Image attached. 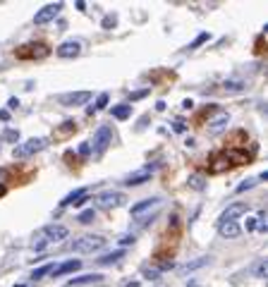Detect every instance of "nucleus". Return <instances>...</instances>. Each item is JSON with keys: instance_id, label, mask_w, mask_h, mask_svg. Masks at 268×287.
<instances>
[{"instance_id": "f257e3e1", "label": "nucleus", "mask_w": 268, "mask_h": 287, "mask_svg": "<svg viewBox=\"0 0 268 287\" xmlns=\"http://www.w3.org/2000/svg\"><path fill=\"white\" fill-rule=\"evenodd\" d=\"M103 246H106V237H101V234H82L75 242H70V252H75V254H94V252L103 249Z\"/></svg>"}, {"instance_id": "f03ea898", "label": "nucleus", "mask_w": 268, "mask_h": 287, "mask_svg": "<svg viewBox=\"0 0 268 287\" xmlns=\"http://www.w3.org/2000/svg\"><path fill=\"white\" fill-rule=\"evenodd\" d=\"M46 146H48V139H43V136H34V139H27L24 144H17L12 154H15V158H29V156L43 151Z\"/></svg>"}, {"instance_id": "7ed1b4c3", "label": "nucleus", "mask_w": 268, "mask_h": 287, "mask_svg": "<svg viewBox=\"0 0 268 287\" xmlns=\"http://www.w3.org/2000/svg\"><path fill=\"white\" fill-rule=\"evenodd\" d=\"M127 201V196L122 194V192H101L94 196V204H96L98 208H120L122 204Z\"/></svg>"}, {"instance_id": "20e7f679", "label": "nucleus", "mask_w": 268, "mask_h": 287, "mask_svg": "<svg viewBox=\"0 0 268 287\" xmlns=\"http://www.w3.org/2000/svg\"><path fill=\"white\" fill-rule=\"evenodd\" d=\"M110 144H113V132H110V127H108V124L98 127L96 136H94V144H91V146H94V154H96V156H103Z\"/></svg>"}, {"instance_id": "39448f33", "label": "nucleus", "mask_w": 268, "mask_h": 287, "mask_svg": "<svg viewBox=\"0 0 268 287\" xmlns=\"http://www.w3.org/2000/svg\"><path fill=\"white\" fill-rule=\"evenodd\" d=\"M60 10H63V2H51V5H46V8H41V10L36 12L34 22H36V24H48V22H53L55 17L60 14Z\"/></svg>"}, {"instance_id": "423d86ee", "label": "nucleus", "mask_w": 268, "mask_h": 287, "mask_svg": "<svg viewBox=\"0 0 268 287\" xmlns=\"http://www.w3.org/2000/svg\"><path fill=\"white\" fill-rule=\"evenodd\" d=\"M227 122H230V115L223 110H215L213 112V118L208 120V134L211 136H215V134H220L223 130L227 127Z\"/></svg>"}, {"instance_id": "0eeeda50", "label": "nucleus", "mask_w": 268, "mask_h": 287, "mask_svg": "<svg viewBox=\"0 0 268 287\" xmlns=\"http://www.w3.org/2000/svg\"><path fill=\"white\" fill-rule=\"evenodd\" d=\"M41 234L48 240V242H60V240H67V234H70V230L65 228V225H46L41 230Z\"/></svg>"}, {"instance_id": "6e6552de", "label": "nucleus", "mask_w": 268, "mask_h": 287, "mask_svg": "<svg viewBox=\"0 0 268 287\" xmlns=\"http://www.w3.org/2000/svg\"><path fill=\"white\" fill-rule=\"evenodd\" d=\"M89 98H91L89 91H75V94H65V96H60V103L67 106V108H75V106H84V103H89Z\"/></svg>"}, {"instance_id": "1a4fd4ad", "label": "nucleus", "mask_w": 268, "mask_h": 287, "mask_svg": "<svg viewBox=\"0 0 268 287\" xmlns=\"http://www.w3.org/2000/svg\"><path fill=\"white\" fill-rule=\"evenodd\" d=\"M247 210H249V204H244V201H235V204H230V206L225 208V213L220 216V222H223V220H232V222H235L237 218H239V216H244Z\"/></svg>"}, {"instance_id": "9d476101", "label": "nucleus", "mask_w": 268, "mask_h": 287, "mask_svg": "<svg viewBox=\"0 0 268 287\" xmlns=\"http://www.w3.org/2000/svg\"><path fill=\"white\" fill-rule=\"evenodd\" d=\"M158 206H161V199H158V196H153V199H144V201H139V204L132 206V216H134V218H141L144 213L158 208Z\"/></svg>"}, {"instance_id": "9b49d317", "label": "nucleus", "mask_w": 268, "mask_h": 287, "mask_svg": "<svg viewBox=\"0 0 268 287\" xmlns=\"http://www.w3.org/2000/svg\"><path fill=\"white\" fill-rule=\"evenodd\" d=\"M55 53H58L60 58H65V60H67V58H77L79 53H82V44H79V41H65V44L58 46Z\"/></svg>"}, {"instance_id": "f8f14e48", "label": "nucleus", "mask_w": 268, "mask_h": 287, "mask_svg": "<svg viewBox=\"0 0 268 287\" xmlns=\"http://www.w3.org/2000/svg\"><path fill=\"white\" fill-rule=\"evenodd\" d=\"M218 232H220V237H225V240H235V237H239L242 228L232 220H223L220 225H218Z\"/></svg>"}, {"instance_id": "ddd939ff", "label": "nucleus", "mask_w": 268, "mask_h": 287, "mask_svg": "<svg viewBox=\"0 0 268 287\" xmlns=\"http://www.w3.org/2000/svg\"><path fill=\"white\" fill-rule=\"evenodd\" d=\"M103 276H98V273H86V276H79L75 280H70L65 287H84V285H94V282H101Z\"/></svg>"}, {"instance_id": "4468645a", "label": "nucleus", "mask_w": 268, "mask_h": 287, "mask_svg": "<svg viewBox=\"0 0 268 287\" xmlns=\"http://www.w3.org/2000/svg\"><path fill=\"white\" fill-rule=\"evenodd\" d=\"M86 189H77V192H72V194H67L63 201H60V206H79L82 201L86 199Z\"/></svg>"}, {"instance_id": "2eb2a0df", "label": "nucleus", "mask_w": 268, "mask_h": 287, "mask_svg": "<svg viewBox=\"0 0 268 287\" xmlns=\"http://www.w3.org/2000/svg\"><path fill=\"white\" fill-rule=\"evenodd\" d=\"M151 180V170H139V172H134V175L127 177V187H139V184H144V182H149Z\"/></svg>"}, {"instance_id": "dca6fc26", "label": "nucleus", "mask_w": 268, "mask_h": 287, "mask_svg": "<svg viewBox=\"0 0 268 287\" xmlns=\"http://www.w3.org/2000/svg\"><path fill=\"white\" fill-rule=\"evenodd\" d=\"M82 266V261H67V264H63V266H58V268H53L51 273H53V278H60V276H65V273H72V270H77Z\"/></svg>"}, {"instance_id": "f3484780", "label": "nucleus", "mask_w": 268, "mask_h": 287, "mask_svg": "<svg viewBox=\"0 0 268 287\" xmlns=\"http://www.w3.org/2000/svg\"><path fill=\"white\" fill-rule=\"evenodd\" d=\"M208 264V256H199L196 261H187L184 266H180V273L182 276H187V273H192V270H196V268H201V266Z\"/></svg>"}, {"instance_id": "a211bd4d", "label": "nucleus", "mask_w": 268, "mask_h": 287, "mask_svg": "<svg viewBox=\"0 0 268 287\" xmlns=\"http://www.w3.org/2000/svg\"><path fill=\"white\" fill-rule=\"evenodd\" d=\"M266 273H268L266 258H258L256 264L251 266V276H254V278H266Z\"/></svg>"}, {"instance_id": "6ab92c4d", "label": "nucleus", "mask_w": 268, "mask_h": 287, "mask_svg": "<svg viewBox=\"0 0 268 287\" xmlns=\"http://www.w3.org/2000/svg\"><path fill=\"white\" fill-rule=\"evenodd\" d=\"M125 256V252L122 249H118V252H113V254H106V256H101V258H96L101 266H110V264H115V261H120Z\"/></svg>"}, {"instance_id": "aec40b11", "label": "nucleus", "mask_w": 268, "mask_h": 287, "mask_svg": "<svg viewBox=\"0 0 268 287\" xmlns=\"http://www.w3.org/2000/svg\"><path fill=\"white\" fill-rule=\"evenodd\" d=\"M129 115H132V106H113V118H118V120H127Z\"/></svg>"}, {"instance_id": "412c9836", "label": "nucleus", "mask_w": 268, "mask_h": 287, "mask_svg": "<svg viewBox=\"0 0 268 287\" xmlns=\"http://www.w3.org/2000/svg\"><path fill=\"white\" fill-rule=\"evenodd\" d=\"M77 220L82 222V225H89V222H94V220H96V210H94V208H89V210H82Z\"/></svg>"}, {"instance_id": "4be33fe9", "label": "nucleus", "mask_w": 268, "mask_h": 287, "mask_svg": "<svg viewBox=\"0 0 268 287\" xmlns=\"http://www.w3.org/2000/svg\"><path fill=\"white\" fill-rule=\"evenodd\" d=\"M53 268H55L53 264H46V266H41V268H36V270H34V273H32V278H34V280H39V278L48 276V273H51Z\"/></svg>"}, {"instance_id": "5701e85b", "label": "nucleus", "mask_w": 268, "mask_h": 287, "mask_svg": "<svg viewBox=\"0 0 268 287\" xmlns=\"http://www.w3.org/2000/svg\"><path fill=\"white\" fill-rule=\"evenodd\" d=\"M106 106H108V94H101V96L96 98V106H94V108H89V112H94V110H103Z\"/></svg>"}, {"instance_id": "b1692460", "label": "nucleus", "mask_w": 268, "mask_h": 287, "mask_svg": "<svg viewBox=\"0 0 268 287\" xmlns=\"http://www.w3.org/2000/svg\"><path fill=\"white\" fill-rule=\"evenodd\" d=\"M144 276L149 278V280H158L161 270H158V268H149V266H144Z\"/></svg>"}, {"instance_id": "393cba45", "label": "nucleus", "mask_w": 268, "mask_h": 287, "mask_svg": "<svg viewBox=\"0 0 268 287\" xmlns=\"http://www.w3.org/2000/svg\"><path fill=\"white\" fill-rule=\"evenodd\" d=\"M189 187H194V189H204V177H199V175L189 177Z\"/></svg>"}, {"instance_id": "a878e982", "label": "nucleus", "mask_w": 268, "mask_h": 287, "mask_svg": "<svg viewBox=\"0 0 268 287\" xmlns=\"http://www.w3.org/2000/svg\"><path fill=\"white\" fill-rule=\"evenodd\" d=\"M115 22H118V17H115V14H108L106 20H103V29H113Z\"/></svg>"}, {"instance_id": "bb28decb", "label": "nucleus", "mask_w": 268, "mask_h": 287, "mask_svg": "<svg viewBox=\"0 0 268 287\" xmlns=\"http://www.w3.org/2000/svg\"><path fill=\"white\" fill-rule=\"evenodd\" d=\"M225 91H242V82H225Z\"/></svg>"}, {"instance_id": "cd10ccee", "label": "nucleus", "mask_w": 268, "mask_h": 287, "mask_svg": "<svg viewBox=\"0 0 268 287\" xmlns=\"http://www.w3.org/2000/svg\"><path fill=\"white\" fill-rule=\"evenodd\" d=\"M254 184H256V180H244V182L237 187V192H247V189H251Z\"/></svg>"}, {"instance_id": "c85d7f7f", "label": "nucleus", "mask_w": 268, "mask_h": 287, "mask_svg": "<svg viewBox=\"0 0 268 287\" xmlns=\"http://www.w3.org/2000/svg\"><path fill=\"white\" fill-rule=\"evenodd\" d=\"M3 139H8V142H17V139H20V132H15V130H8V132L3 134Z\"/></svg>"}, {"instance_id": "c756f323", "label": "nucleus", "mask_w": 268, "mask_h": 287, "mask_svg": "<svg viewBox=\"0 0 268 287\" xmlns=\"http://www.w3.org/2000/svg\"><path fill=\"white\" fill-rule=\"evenodd\" d=\"M46 244H48V240H46L43 234H39V242H34L32 246H34V249H36V252H41V249H43V246H46Z\"/></svg>"}, {"instance_id": "7c9ffc66", "label": "nucleus", "mask_w": 268, "mask_h": 287, "mask_svg": "<svg viewBox=\"0 0 268 287\" xmlns=\"http://www.w3.org/2000/svg\"><path fill=\"white\" fill-rule=\"evenodd\" d=\"M204 41H208V34H201V36H196V41H194V44H189V48H196V46H201Z\"/></svg>"}, {"instance_id": "2f4dec72", "label": "nucleus", "mask_w": 268, "mask_h": 287, "mask_svg": "<svg viewBox=\"0 0 268 287\" xmlns=\"http://www.w3.org/2000/svg\"><path fill=\"white\" fill-rule=\"evenodd\" d=\"M79 154H82V156L91 154V144H82V146H79Z\"/></svg>"}, {"instance_id": "473e14b6", "label": "nucleus", "mask_w": 268, "mask_h": 287, "mask_svg": "<svg viewBox=\"0 0 268 287\" xmlns=\"http://www.w3.org/2000/svg\"><path fill=\"white\" fill-rule=\"evenodd\" d=\"M256 230V218H249L247 220V232H254Z\"/></svg>"}, {"instance_id": "72a5a7b5", "label": "nucleus", "mask_w": 268, "mask_h": 287, "mask_svg": "<svg viewBox=\"0 0 268 287\" xmlns=\"http://www.w3.org/2000/svg\"><path fill=\"white\" fill-rule=\"evenodd\" d=\"M144 96H146V91H137V94H134V96H132V98L137 100V98H144Z\"/></svg>"}, {"instance_id": "f704fd0d", "label": "nucleus", "mask_w": 268, "mask_h": 287, "mask_svg": "<svg viewBox=\"0 0 268 287\" xmlns=\"http://www.w3.org/2000/svg\"><path fill=\"white\" fill-rule=\"evenodd\" d=\"M125 287H139V282H127Z\"/></svg>"}, {"instance_id": "c9c22d12", "label": "nucleus", "mask_w": 268, "mask_h": 287, "mask_svg": "<svg viewBox=\"0 0 268 287\" xmlns=\"http://www.w3.org/2000/svg\"><path fill=\"white\" fill-rule=\"evenodd\" d=\"M3 194H5V187H3V184H0V196H3Z\"/></svg>"}, {"instance_id": "e433bc0d", "label": "nucleus", "mask_w": 268, "mask_h": 287, "mask_svg": "<svg viewBox=\"0 0 268 287\" xmlns=\"http://www.w3.org/2000/svg\"><path fill=\"white\" fill-rule=\"evenodd\" d=\"M187 287H196V282H192V285H187Z\"/></svg>"}, {"instance_id": "4c0bfd02", "label": "nucleus", "mask_w": 268, "mask_h": 287, "mask_svg": "<svg viewBox=\"0 0 268 287\" xmlns=\"http://www.w3.org/2000/svg\"><path fill=\"white\" fill-rule=\"evenodd\" d=\"M17 287H32V285H17Z\"/></svg>"}, {"instance_id": "58836bf2", "label": "nucleus", "mask_w": 268, "mask_h": 287, "mask_svg": "<svg viewBox=\"0 0 268 287\" xmlns=\"http://www.w3.org/2000/svg\"><path fill=\"white\" fill-rule=\"evenodd\" d=\"M156 287H165V285H156Z\"/></svg>"}, {"instance_id": "ea45409f", "label": "nucleus", "mask_w": 268, "mask_h": 287, "mask_svg": "<svg viewBox=\"0 0 268 287\" xmlns=\"http://www.w3.org/2000/svg\"><path fill=\"white\" fill-rule=\"evenodd\" d=\"M101 287H106V285H101Z\"/></svg>"}]
</instances>
